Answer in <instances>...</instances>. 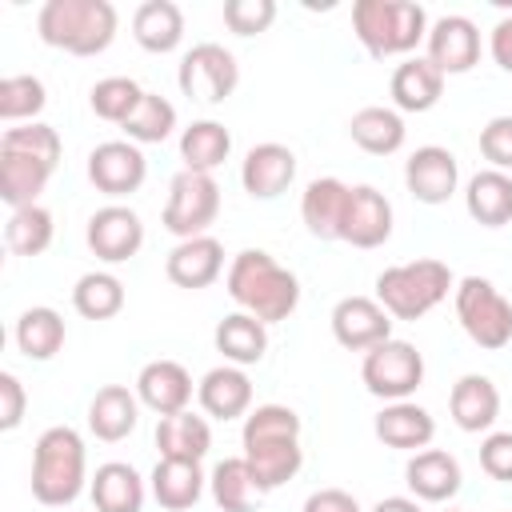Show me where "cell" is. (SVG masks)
Instances as JSON below:
<instances>
[{"label": "cell", "instance_id": "cell-5", "mask_svg": "<svg viewBox=\"0 0 512 512\" xmlns=\"http://www.w3.org/2000/svg\"><path fill=\"white\" fill-rule=\"evenodd\" d=\"M452 288V268L444 260H408L392 264L376 276V300L392 320H420L428 316Z\"/></svg>", "mask_w": 512, "mask_h": 512}, {"label": "cell", "instance_id": "cell-40", "mask_svg": "<svg viewBox=\"0 0 512 512\" xmlns=\"http://www.w3.org/2000/svg\"><path fill=\"white\" fill-rule=\"evenodd\" d=\"M140 100H144V88L132 80V76H104V80H96L92 84V92H88V104H92V112L100 116V120H108V124H128V116L140 108Z\"/></svg>", "mask_w": 512, "mask_h": 512}, {"label": "cell", "instance_id": "cell-3", "mask_svg": "<svg viewBox=\"0 0 512 512\" xmlns=\"http://www.w3.org/2000/svg\"><path fill=\"white\" fill-rule=\"evenodd\" d=\"M36 32L48 48L100 56L116 36V8L108 0H48L36 16Z\"/></svg>", "mask_w": 512, "mask_h": 512}, {"label": "cell", "instance_id": "cell-4", "mask_svg": "<svg viewBox=\"0 0 512 512\" xmlns=\"http://www.w3.org/2000/svg\"><path fill=\"white\" fill-rule=\"evenodd\" d=\"M352 32L368 56H408L420 40H428V12L416 0H356Z\"/></svg>", "mask_w": 512, "mask_h": 512}, {"label": "cell", "instance_id": "cell-15", "mask_svg": "<svg viewBox=\"0 0 512 512\" xmlns=\"http://www.w3.org/2000/svg\"><path fill=\"white\" fill-rule=\"evenodd\" d=\"M404 184H408V192H412L420 204H444V200L456 192V184H460V164H456V156H452L448 148L424 144V148H416V152L408 156V164H404Z\"/></svg>", "mask_w": 512, "mask_h": 512}, {"label": "cell", "instance_id": "cell-17", "mask_svg": "<svg viewBox=\"0 0 512 512\" xmlns=\"http://www.w3.org/2000/svg\"><path fill=\"white\" fill-rule=\"evenodd\" d=\"M392 236V204L372 184H356L348 196V216L340 240L352 248H380Z\"/></svg>", "mask_w": 512, "mask_h": 512}, {"label": "cell", "instance_id": "cell-29", "mask_svg": "<svg viewBox=\"0 0 512 512\" xmlns=\"http://www.w3.org/2000/svg\"><path fill=\"white\" fill-rule=\"evenodd\" d=\"M152 496L160 508L168 512H188L200 496H204V472H200V460H156L152 468Z\"/></svg>", "mask_w": 512, "mask_h": 512}, {"label": "cell", "instance_id": "cell-7", "mask_svg": "<svg viewBox=\"0 0 512 512\" xmlns=\"http://www.w3.org/2000/svg\"><path fill=\"white\" fill-rule=\"evenodd\" d=\"M216 216H220V184L212 180V172L180 168L168 184L164 228L180 240H192V236H208Z\"/></svg>", "mask_w": 512, "mask_h": 512}, {"label": "cell", "instance_id": "cell-19", "mask_svg": "<svg viewBox=\"0 0 512 512\" xmlns=\"http://www.w3.org/2000/svg\"><path fill=\"white\" fill-rule=\"evenodd\" d=\"M136 396L144 408H152L160 416H176L192 400V376L176 360H148L136 376Z\"/></svg>", "mask_w": 512, "mask_h": 512}, {"label": "cell", "instance_id": "cell-18", "mask_svg": "<svg viewBox=\"0 0 512 512\" xmlns=\"http://www.w3.org/2000/svg\"><path fill=\"white\" fill-rule=\"evenodd\" d=\"M352 188L336 176H316L300 196V220L316 240H340Z\"/></svg>", "mask_w": 512, "mask_h": 512}, {"label": "cell", "instance_id": "cell-21", "mask_svg": "<svg viewBox=\"0 0 512 512\" xmlns=\"http://www.w3.org/2000/svg\"><path fill=\"white\" fill-rule=\"evenodd\" d=\"M460 460L444 448H424V452H412L408 468H404V484L412 488L416 500H428V504H440V500H452L460 492Z\"/></svg>", "mask_w": 512, "mask_h": 512}, {"label": "cell", "instance_id": "cell-48", "mask_svg": "<svg viewBox=\"0 0 512 512\" xmlns=\"http://www.w3.org/2000/svg\"><path fill=\"white\" fill-rule=\"evenodd\" d=\"M24 408H28L24 384H20L12 372H0V428H4V432L20 428V420H24Z\"/></svg>", "mask_w": 512, "mask_h": 512}, {"label": "cell", "instance_id": "cell-14", "mask_svg": "<svg viewBox=\"0 0 512 512\" xmlns=\"http://www.w3.org/2000/svg\"><path fill=\"white\" fill-rule=\"evenodd\" d=\"M292 180H296V152L288 144L264 140V144L248 148V156L240 164V184H244L248 196L276 200L280 192H288Z\"/></svg>", "mask_w": 512, "mask_h": 512}, {"label": "cell", "instance_id": "cell-35", "mask_svg": "<svg viewBox=\"0 0 512 512\" xmlns=\"http://www.w3.org/2000/svg\"><path fill=\"white\" fill-rule=\"evenodd\" d=\"M12 336H16V348H20L28 360H52V356L64 348L68 328H64V316H60L56 308L36 304V308L20 312Z\"/></svg>", "mask_w": 512, "mask_h": 512}, {"label": "cell", "instance_id": "cell-52", "mask_svg": "<svg viewBox=\"0 0 512 512\" xmlns=\"http://www.w3.org/2000/svg\"><path fill=\"white\" fill-rule=\"evenodd\" d=\"M448 512H452V508H448Z\"/></svg>", "mask_w": 512, "mask_h": 512}, {"label": "cell", "instance_id": "cell-45", "mask_svg": "<svg viewBox=\"0 0 512 512\" xmlns=\"http://www.w3.org/2000/svg\"><path fill=\"white\" fill-rule=\"evenodd\" d=\"M272 20H276V0H228L224 4V24L236 36L268 32Z\"/></svg>", "mask_w": 512, "mask_h": 512}, {"label": "cell", "instance_id": "cell-42", "mask_svg": "<svg viewBox=\"0 0 512 512\" xmlns=\"http://www.w3.org/2000/svg\"><path fill=\"white\" fill-rule=\"evenodd\" d=\"M0 148H4V152H20V156H32V160H40V164H48V168L56 172V164H60V148H64V144H60V132H56L52 124L32 120V124L4 128Z\"/></svg>", "mask_w": 512, "mask_h": 512}, {"label": "cell", "instance_id": "cell-24", "mask_svg": "<svg viewBox=\"0 0 512 512\" xmlns=\"http://www.w3.org/2000/svg\"><path fill=\"white\" fill-rule=\"evenodd\" d=\"M388 92H392V104L400 112H428L444 96V72L428 56H408L404 64H396Z\"/></svg>", "mask_w": 512, "mask_h": 512}, {"label": "cell", "instance_id": "cell-6", "mask_svg": "<svg viewBox=\"0 0 512 512\" xmlns=\"http://www.w3.org/2000/svg\"><path fill=\"white\" fill-rule=\"evenodd\" d=\"M456 320L472 344L500 352L512 340V300L484 276H464L456 284Z\"/></svg>", "mask_w": 512, "mask_h": 512}, {"label": "cell", "instance_id": "cell-10", "mask_svg": "<svg viewBox=\"0 0 512 512\" xmlns=\"http://www.w3.org/2000/svg\"><path fill=\"white\" fill-rule=\"evenodd\" d=\"M148 176V160L140 152V144L132 140H104L88 152V180L96 184V192L104 196H128L144 184Z\"/></svg>", "mask_w": 512, "mask_h": 512}, {"label": "cell", "instance_id": "cell-44", "mask_svg": "<svg viewBox=\"0 0 512 512\" xmlns=\"http://www.w3.org/2000/svg\"><path fill=\"white\" fill-rule=\"evenodd\" d=\"M240 440H300V416L288 404H260L244 416Z\"/></svg>", "mask_w": 512, "mask_h": 512}, {"label": "cell", "instance_id": "cell-31", "mask_svg": "<svg viewBox=\"0 0 512 512\" xmlns=\"http://www.w3.org/2000/svg\"><path fill=\"white\" fill-rule=\"evenodd\" d=\"M88 492H92L96 512H140L144 508V480L124 460L100 464L92 484H88Z\"/></svg>", "mask_w": 512, "mask_h": 512}, {"label": "cell", "instance_id": "cell-43", "mask_svg": "<svg viewBox=\"0 0 512 512\" xmlns=\"http://www.w3.org/2000/svg\"><path fill=\"white\" fill-rule=\"evenodd\" d=\"M172 128H176V108H172L160 92H144L140 108H136V112L128 116V124H124V136H128L132 144H160V140L172 136Z\"/></svg>", "mask_w": 512, "mask_h": 512}, {"label": "cell", "instance_id": "cell-16", "mask_svg": "<svg viewBox=\"0 0 512 512\" xmlns=\"http://www.w3.org/2000/svg\"><path fill=\"white\" fill-rule=\"evenodd\" d=\"M224 272V244L216 236H192V240H180L168 260H164V276L176 284V288H208L216 284Z\"/></svg>", "mask_w": 512, "mask_h": 512}, {"label": "cell", "instance_id": "cell-33", "mask_svg": "<svg viewBox=\"0 0 512 512\" xmlns=\"http://www.w3.org/2000/svg\"><path fill=\"white\" fill-rule=\"evenodd\" d=\"M156 448L164 460H204L212 448V428L204 416L196 412H176V416H160L156 424Z\"/></svg>", "mask_w": 512, "mask_h": 512}, {"label": "cell", "instance_id": "cell-8", "mask_svg": "<svg viewBox=\"0 0 512 512\" xmlns=\"http://www.w3.org/2000/svg\"><path fill=\"white\" fill-rule=\"evenodd\" d=\"M360 380L372 396L396 404V400H408L420 384H424V356L416 344L408 340H384L376 348L364 352V364H360Z\"/></svg>", "mask_w": 512, "mask_h": 512}, {"label": "cell", "instance_id": "cell-39", "mask_svg": "<svg viewBox=\"0 0 512 512\" xmlns=\"http://www.w3.org/2000/svg\"><path fill=\"white\" fill-rule=\"evenodd\" d=\"M72 308L84 320H112L124 308V284L112 272H84L72 288Z\"/></svg>", "mask_w": 512, "mask_h": 512}, {"label": "cell", "instance_id": "cell-51", "mask_svg": "<svg viewBox=\"0 0 512 512\" xmlns=\"http://www.w3.org/2000/svg\"><path fill=\"white\" fill-rule=\"evenodd\" d=\"M372 512H420V500L416 496H384Z\"/></svg>", "mask_w": 512, "mask_h": 512}, {"label": "cell", "instance_id": "cell-37", "mask_svg": "<svg viewBox=\"0 0 512 512\" xmlns=\"http://www.w3.org/2000/svg\"><path fill=\"white\" fill-rule=\"evenodd\" d=\"M208 484H212V500H216L220 512H252L256 500L264 496V492L256 488L252 468H248L244 456H228V460H220V464L212 468Z\"/></svg>", "mask_w": 512, "mask_h": 512}, {"label": "cell", "instance_id": "cell-22", "mask_svg": "<svg viewBox=\"0 0 512 512\" xmlns=\"http://www.w3.org/2000/svg\"><path fill=\"white\" fill-rule=\"evenodd\" d=\"M448 412H452V424L460 432H488L500 416V392L488 376L480 372H468L452 384L448 392Z\"/></svg>", "mask_w": 512, "mask_h": 512}, {"label": "cell", "instance_id": "cell-30", "mask_svg": "<svg viewBox=\"0 0 512 512\" xmlns=\"http://www.w3.org/2000/svg\"><path fill=\"white\" fill-rule=\"evenodd\" d=\"M464 208L476 224L484 228H504L512 220V176L508 172H496V168H484L468 180L464 188Z\"/></svg>", "mask_w": 512, "mask_h": 512}, {"label": "cell", "instance_id": "cell-49", "mask_svg": "<svg viewBox=\"0 0 512 512\" xmlns=\"http://www.w3.org/2000/svg\"><path fill=\"white\" fill-rule=\"evenodd\" d=\"M304 512H360V504L344 488H320L304 500Z\"/></svg>", "mask_w": 512, "mask_h": 512}, {"label": "cell", "instance_id": "cell-1", "mask_svg": "<svg viewBox=\"0 0 512 512\" xmlns=\"http://www.w3.org/2000/svg\"><path fill=\"white\" fill-rule=\"evenodd\" d=\"M224 288L240 304V312L256 316L260 324L288 320L296 312V304H300V280H296V272H288L284 264H276V256H268L264 248L236 252L232 264H228Z\"/></svg>", "mask_w": 512, "mask_h": 512}, {"label": "cell", "instance_id": "cell-12", "mask_svg": "<svg viewBox=\"0 0 512 512\" xmlns=\"http://www.w3.org/2000/svg\"><path fill=\"white\" fill-rule=\"evenodd\" d=\"M332 336L348 352H368V348L392 340V316L372 296H344L332 308Z\"/></svg>", "mask_w": 512, "mask_h": 512}, {"label": "cell", "instance_id": "cell-41", "mask_svg": "<svg viewBox=\"0 0 512 512\" xmlns=\"http://www.w3.org/2000/svg\"><path fill=\"white\" fill-rule=\"evenodd\" d=\"M48 104V92H44V80L40 76H4L0 80V120L8 124H32Z\"/></svg>", "mask_w": 512, "mask_h": 512}, {"label": "cell", "instance_id": "cell-23", "mask_svg": "<svg viewBox=\"0 0 512 512\" xmlns=\"http://www.w3.org/2000/svg\"><path fill=\"white\" fill-rule=\"evenodd\" d=\"M136 420H140V396L124 384H104L88 400V428L104 444H116V440L132 436Z\"/></svg>", "mask_w": 512, "mask_h": 512}, {"label": "cell", "instance_id": "cell-46", "mask_svg": "<svg viewBox=\"0 0 512 512\" xmlns=\"http://www.w3.org/2000/svg\"><path fill=\"white\" fill-rule=\"evenodd\" d=\"M480 156L496 172H508L512 168V116H492L480 128Z\"/></svg>", "mask_w": 512, "mask_h": 512}, {"label": "cell", "instance_id": "cell-2", "mask_svg": "<svg viewBox=\"0 0 512 512\" xmlns=\"http://www.w3.org/2000/svg\"><path fill=\"white\" fill-rule=\"evenodd\" d=\"M84 480H88V456L80 432L68 424L44 428L32 448V496L44 508H64L84 492Z\"/></svg>", "mask_w": 512, "mask_h": 512}, {"label": "cell", "instance_id": "cell-34", "mask_svg": "<svg viewBox=\"0 0 512 512\" xmlns=\"http://www.w3.org/2000/svg\"><path fill=\"white\" fill-rule=\"evenodd\" d=\"M48 176L52 168L32 160V156H20V152H4L0 148V200L16 212V208H28L40 200V192L48 188Z\"/></svg>", "mask_w": 512, "mask_h": 512}, {"label": "cell", "instance_id": "cell-27", "mask_svg": "<svg viewBox=\"0 0 512 512\" xmlns=\"http://www.w3.org/2000/svg\"><path fill=\"white\" fill-rule=\"evenodd\" d=\"M244 460L252 468V480L260 492H272L280 484H288L300 464H304V448L300 440H248L244 444Z\"/></svg>", "mask_w": 512, "mask_h": 512}, {"label": "cell", "instance_id": "cell-36", "mask_svg": "<svg viewBox=\"0 0 512 512\" xmlns=\"http://www.w3.org/2000/svg\"><path fill=\"white\" fill-rule=\"evenodd\" d=\"M232 152V132L220 120H192L180 132V160L192 172H212L228 160Z\"/></svg>", "mask_w": 512, "mask_h": 512}, {"label": "cell", "instance_id": "cell-20", "mask_svg": "<svg viewBox=\"0 0 512 512\" xmlns=\"http://www.w3.org/2000/svg\"><path fill=\"white\" fill-rule=\"evenodd\" d=\"M196 400L208 416L216 420H236V416H248L252 408V380L244 376V368L236 364H216L200 376L196 384Z\"/></svg>", "mask_w": 512, "mask_h": 512}, {"label": "cell", "instance_id": "cell-25", "mask_svg": "<svg viewBox=\"0 0 512 512\" xmlns=\"http://www.w3.org/2000/svg\"><path fill=\"white\" fill-rule=\"evenodd\" d=\"M376 436L388 444V448H400V452H424L436 436V420L428 408L412 404V400H396V404H384V412L376 416Z\"/></svg>", "mask_w": 512, "mask_h": 512}, {"label": "cell", "instance_id": "cell-9", "mask_svg": "<svg viewBox=\"0 0 512 512\" xmlns=\"http://www.w3.org/2000/svg\"><path fill=\"white\" fill-rule=\"evenodd\" d=\"M176 84L188 100H200V104H224L236 84H240V64L236 56L216 44V40H204V44H192L184 56H180V68H176Z\"/></svg>", "mask_w": 512, "mask_h": 512}, {"label": "cell", "instance_id": "cell-50", "mask_svg": "<svg viewBox=\"0 0 512 512\" xmlns=\"http://www.w3.org/2000/svg\"><path fill=\"white\" fill-rule=\"evenodd\" d=\"M488 52H492V60H496L504 72H512V16H500V20H496V28H492V36H488Z\"/></svg>", "mask_w": 512, "mask_h": 512}, {"label": "cell", "instance_id": "cell-32", "mask_svg": "<svg viewBox=\"0 0 512 512\" xmlns=\"http://www.w3.org/2000/svg\"><path fill=\"white\" fill-rule=\"evenodd\" d=\"M348 136L356 140V148L372 152V156H392L404 148V116L396 108H384V104H368L360 112H352L348 120Z\"/></svg>", "mask_w": 512, "mask_h": 512}, {"label": "cell", "instance_id": "cell-38", "mask_svg": "<svg viewBox=\"0 0 512 512\" xmlns=\"http://www.w3.org/2000/svg\"><path fill=\"white\" fill-rule=\"evenodd\" d=\"M56 236V224H52V212L44 204H28V208H16L4 224V244L12 256H40L48 252Z\"/></svg>", "mask_w": 512, "mask_h": 512}, {"label": "cell", "instance_id": "cell-26", "mask_svg": "<svg viewBox=\"0 0 512 512\" xmlns=\"http://www.w3.org/2000/svg\"><path fill=\"white\" fill-rule=\"evenodd\" d=\"M212 344H216V352L224 356V364H236V368L260 364L264 352H268V324H260V320L248 316V312H228V316L216 324Z\"/></svg>", "mask_w": 512, "mask_h": 512}, {"label": "cell", "instance_id": "cell-11", "mask_svg": "<svg viewBox=\"0 0 512 512\" xmlns=\"http://www.w3.org/2000/svg\"><path fill=\"white\" fill-rule=\"evenodd\" d=\"M88 248L104 264H124L140 252L144 244V224L128 204H104L88 216Z\"/></svg>", "mask_w": 512, "mask_h": 512}, {"label": "cell", "instance_id": "cell-47", "mask_svg": "<svg viewBox=\"0 0 512 512\" xmlns=\"http://www.w3.org/2000/svg\"><path fill=\"white\" fill-rule=\"evenodd\" d=\"M480 468L500 480V484H512V432H488L484 444H480Z\"/></svg>", "mask_w": 512, "mask_h": 512}, {"label": "cell", "instance_id": "cell-13", "mask_svg": "<svg viewBox=\"0 0 512 512\" xmlns=\"http://www.w3.org/2000/svg\"><path fill=\"white\" fill-rule=\"evenodd\" d=\"M424 44H428L424 56H428L444 76H460V72H468V68L480 60V28H476L468 16H460V12H448V16L432 20Z\"/></svg>", "mask_w": 512, "mask_h": 512}, {"label": "cell", "instance_id": "cell-28", "mask_svg": "<svg viewBox=\"0 0 512 512\" xmlns=\"http://www.w3.org/2000/svg\"><path fill=\"white\" fill-rule=\"evenodd\" d=\"M132 36H136V44L144 52H156V56L180 48V40H184V12H180V4H172V0H144L132 12Z\"/></svg>", "mask_w": 512, "mask_h": 512}]
</instances>
